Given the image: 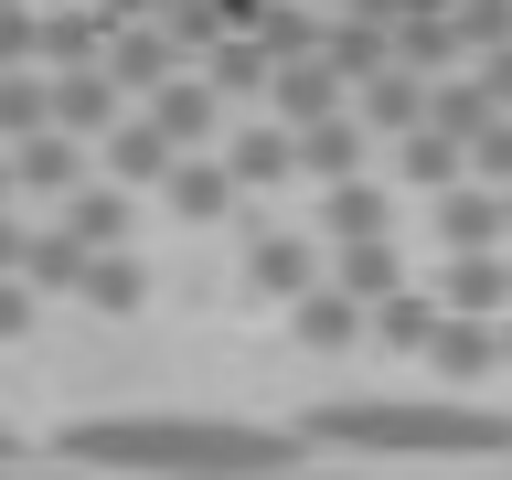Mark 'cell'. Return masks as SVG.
I'll return each instance as SVG.
<instances>
[{
	"label": "cell",
	"mask_w": 512,
	"mask_h": 480,
	"mask_svg": "<svg viewBox=\"0 0 512 480\" xmlns=\"http://www.w3.org/2000/svg\"><path fill=\"white\" fill-rule=\"evenodd\" d=\"M54 459L107 480H235V470H288L299 438L256 427V416H75Z\"/></svg>",
	"instance_id": "1"
},
{
	"label": "cell",
	"mask_w": 512,
	"mask_h": 480,
	"mask_svg": "<svg viewBox=\"0 0 512 480\" xmlns=\"http://www.w3.org/2000/svg\"><path fill=\"white\" fill-rule=\"evenodd\" d=\"M310 448H363V459H512V416L470 395H342L310 406Z\"/></svg>",
	"instance_id": "2"
},
{
	"label": "cell",
	"mask_w": 512,
	"mask_h": 480,
	"mask_svg": "<svg viewBox=\"0 0 512 480\" xmlns=\"http://www.w3.org/2000/svg\"><path fill=\"white\" fill-rule=\"evenodd\" d=\"M96 160H107V182H128V192H160V182H171V171H182V139H171V128H160L150 118V107H139V118H128V128H107V139H96Z\"/></svg>",
	"instance_id": "3"
},
{
	"label": "cell",
	"mask_w": 512,
	"mask_h": 480,
	"mask_svg": "<svg viewBox=\"0 0 512 480\" xmlns=\"http://www.w3.org/2000/svg\"><path fill=\"white\" fill-rule=\"evenodd\" d=\"M139 118V96L118 86V75H107V64H75V75H54V128H75V139H107V128H128Z\"/></svg>",
	"instance_id": "4"
},
{
	"label": "cell",
	"mask_w": 512,
	"mask_h": 480,
	"mask_svg": "<svg viewBox=\"0 0 512 480\" xmlns=\"http://www.w3.org/2000/svg\"><path fill=\"white\" fill-rule=\"evenodd\" d=\"M267 118H278V128H320V118H352V75H342L331 54L288 64L278 86H267Z\"/></svg>",
	"instance_id": "5"
},
{
	"label": "cell",
	"mask_w": 512,
	"mask_h": 480,
	"mask_svg": "<svg viewBox=\"0 0 512 480\" xmlns=\"http://www.w3.org/2000/svg\"><path fill=\"white\" fill-rule=\"evenodd\" d=\"M438 246H448V256H491V246H512V192H491V182L438 192Z\"/></svg>",
	"instance_id": "6"
},
{
	"label": "cell",
	"mask_w": 512,
	"mask_h": 480,
	"mask_svg": "<svg viewBox=\"0 0 512 480\" xmlns=\"http://www.w3.org/2000/svg\"><path fill=\"white\" fill-rule=\"evenodd\" d=\"M11 171H22L32 203H75V192L96 182V160H86V139H75V128H43V139H22V150H11Z\"/></svg>",
	"instance_id": "7"
},
{
	"label": "cell",
	"mask_w": 512,
	"mask_h": 480,
	"mask_svg": "<svg viewBox=\"0 0 512 480\" xmlns=\"http://www.w3.org/2000/svg\"><path fill=\"white\" fill-rule=\"evenodd\" d=\"M246 278L267 288V299H310V288H320V235L256 224V235H246Z\"/></svg>",
	"instance_id": "8"
},
{
	"label": "cell",
	"mask_w": 512,
	"mask_h": 480,
	"mask_svg": "<svg viewBox=\"0 0 512 480\" xmlns=\"http://www.w3.org/2000/svg\"><path fill=\"white\" fill-rule=\"evenodd\" d=\"M352 118L374 128V139H416V128L438 118V75H406L395 64V75H374V86L352 96Z\"/></svg>",
	"instance_id": "9"
},
{
	"label": "cell",
	"mask_w": 512,
	"mask_h": 480,
	"mask_svg": "<svg viewBox=\"0 0 512 480\" xmlns=\"http://www.w3.org/2000/svg\"><path fill=\"white\" fill-rule=\"evenodd\" d=\"M288 331H299L310 352H352V342H374V299H352V288L320 278L310 299H288Z\"/></svg>",
	"instance_id": "10"
},
{
	"label": "cell",
	"mask_w": 512,
	"mask_h": 480,
	"mask_svg": "<svg viewBox=\"0 0 512 480\" xmlns=\"http://www.w3.org/2000/svg\"><path fill=\"white\" fill-rule=\"evenodd\" d=\"M160 203H171V214H182V224H224V214H246L256 192L235 182V171H224V150H214V160L192 150L182 171H171V182H160Z\"/></svg>",
	"instance_id": "11"
},
{
	"label": "cell",
	"mask_w": 512,
	"mask_h": 480,
	"mask_svg": "<svg viewBox=\"0 0 512 480\" xmlns=\"http://www.w3.org/2000/svg\"><path fill=\"white\" fill-rule=\"evenodd\" d=\"M374 235H395V192H384L374 171L320 192V246H374Z\"/></svg>",
	"instance_id": "12"
},
{
	"label": "cell",
	"mask_w": 512,
	"mask_h": 480,
	"mask_svg": "<svg viewBox=\"0 0 512 480\" xmlns=\"http://www.w3.org/2000/svg\"><path fill=\"white\" fill-rule=\"evenodd\" d=\"M107 75H118V86L139 96V107H150V96L171 86V75H192V54H182V43H171L160 22H139V32H118V43H107Z\"/></svg>",
	"instance_id": "13"
},
{
	"label": "cell",
	"mask_w": 512,
	"mask_h": 480,
	"mask_svg": "<svg viewBox=\"0 0 512 480\" xmlns=\"http://www.w3.org/2000/svg\"><path fill=\"white\" fill-rule=\"evenodd\" d=\"M150 118L171 128L182 150H214V128H224V86H214V75H203V64H192V75H171V86L150 96Z\"/></svg>",
	"instance_id": "14"
},
{
	"label": "cell",
	"mask_w": 512,
	"mask_h": 480,
	"mask_svg": "<svg viewBox=\"0 0 512 480\" xmlns=\"http://www.w3.org/2000/svg\"><path fill=\"white\" fill-rule=\"evenodd\" d=\"M438 299H448L459 320H512V256H502V246H491V256H448Z\"/></svg>",
	"instance_id": "15"
},
{
	"label": "cell",
	"mask_w": 512,
	"mask_h": 480,
	"mask_svg": "<svg viewBox=\"0 0 512 480\" xmlns=\"http://www.w3.org/2000/svg\"><path fill=\"white\" fill-rule=\"evenodd\" d=\"M363 160H374V128H363V118H320V128H299V171H310L320 192H331V182H363Z\"/></svg>",
	"instance_id": "16"
},
{
	"label": "cell",
	"mask_w": 512,
	"mask_h": 480,
	"mask_svg": "<svg viewBox=\"0 0 512 480\" xmlns=\"http://www.w3.org/2000/svg\"><path fill=\"white\" fill-rule=\"evenodd\" d=\"M224 171H235V182H246V192L288 182V171H299V128H278V118H256V128H235V139H224Z\"/></svg>",
	"instance_id": "17"
},
{
	"label": "cell",
	"mask_w": 512,
	"mask_h": 480,
	"mask_svg": "<svg viewBox=\"0 0 512 480\" xmlns=\"http://www.w3.org/2000/svg\"><path fill=\"white\" fill-rule=\"evenodd\" d=\"M107 43H118V32L96 22V0H64V11H43V75H75V64H107Z\"/></svg>",
	"instance_id": "18"
},
{
	"label": "cell",
	"mask_w": 512,
	"mask_h": 480,
	"mask_svg": "<svg viewBox=\"0 0 512 480\" xmlns=\"http://www.w3.org/2000/svg\"><path fill=\"white\" fill-rule=\"evenodd\" d=\"M320 54L352 75V96L374 86V75H395V22H363V11H331V43Z\"/></svg>",
	"instance_id": "19"
},
{
	"label": "cell",
	"mask_w": 512,
	"mask_h": 480,
	"mask_svg": "<svg viewBox=\"0 0 512 480\" xmlns=\"http://www.w3.org/2000/svg\"><path fill=\"white\" fill-rule=\"evenodd\" d=\"M128 214H139V192H128V182H86L75 203H54V224L75 235V246H128Z\"/></svg>",
	"instance_id": "20"
},
{
	"label": "cell",
	"mask_w": 512,
	"mask_h": 480,
	"mask_svg": "<svg viewBox=\"0 0 512 480\" xmlns=\"http://www.w3.org/2000/svg\"><path fill=\"white\" fill-rule=\"evenodd\" d=\"M395 182H416V192H459V182H470V139H448V128L395 139Z\"/></svg>",
	"instance_id": "21"
},
{
	"label": "cell",
	"mask_w": 512,
	"mask_h": 480,
	"mask_svg": "<svg viewBox=\"0 0 512 480\" xmlns=\"http://www.w3.org/2000/svg\"><path fill=\"white\" fill-rule=\"evenodd\" d=\"M427 363H438L448 384H480L491 363H502V331H491V320H459V310H448V320H438V342H427Z\"/></svg>",
	"instance_id": "22"
},
{
	"label": "cell",
	"mask_w": 512,
	"mask_h": 480,
	"mask_svg": "<svg viewBox=\"0 0 512 480\" xmlns=\"http://www.w3.org/2000/svg\"><path fill=\"white\" fill-rule=\"evenodd\" d=\"M395 64H406V75H459V64H470V43H459V22H448V11H416V22H395Z\"/></svg>",
	"instance_id": "23"
},
{
	"label": "cell",
	"mask_w": 512,
	"mask_h": 480,
	"mask_svg": "<svg viewBox=\"0 0 512 480\" xmlns=\"http://www.w3.org/2000/svg\"><path fill=\"white\" fill-rule=\"evenodd\" d=\"M331 288H352V299H395L406 288V256H395V235H374V246H331Z\"/></svg>",
	"instance_id": "24"
},
{
	"label": "cell",
	"mask_w": 512,
	"mask_h": 480,
	"mask_svg": "<svg viewBox=\"0 0 512 480\" xmlns=\"http://www.w3.org/2000/svg\"><path fill=\"white\" fill-rule=\"evenodd\" d=\"M43 128H54V75H43V64H32V75H0V150H22Z\"/></svg>",
	"instance_id": "25"
},
{
	"label": "cell",
	"mask_w": 512,
	"mask_h": 480,
	"mask_svg": "<svg viewBox=\"0 0 512 480\" xmlns=\"http://www.w3.org/2000/svg\"><path fill=\"white\" fill-rule=\"evenodd\" d=\"M256 43L278 64H310L320 43H331V11H310V0H267V22H256Z\"/></svg>",
	"instance_id": "26"
},
{
	"label": "cell",
	"mask_w": 512,
	"mask_h": 480,
	"mask_svg": "<svg viewBox=\"0 0 512 480\" xmlns=\"http://www.w3.org/2000/svg\"><path fill=\"white\" fill-rule=\"evenodd\" d=\"M75 299H86V310H107V320H128L139 299H150V267H139L128 246H107V256L86 267V288H75Z\"/></svg>",
	"instance_id": "27"
},
{
	"label": "cell",
	"mask_w": 512,
	"mask_h": 480,
	"mask_svg": "<svg viewBox=\"0 0 512 480\" xmlns=\"http://www.w3.org/2000/svg\"><path fill=\"white\" fill-rule=\"evenodd\" d=\"M438 320H448V299H438V288H395V299L374 310V342H395V352H427V342H438Z\"/></svg>",
	"instance_id": "28"
},
{
	"label": "cell",
	"mask_w": 512,
	"mask_h": 480,
	"mask_svg": "<svg viewBox=\"0 0 512 480\" xmlns=\"http://www.w3.org/2000/svg\"><path fill=\"white\" fill-rule=\"evenodd\" d=\"M203 75H214L224 96H267V86H278V75H288V64L267 54L256 32H235V43H214V54H203Z\"/></svg>",
	"instance_id": "29"
},
{
	"label": "cell",
	"mask_w": 512,
	"mask_h": 480,
	"mask_svg": "<svg viewBox=\"0 0 512 480\" xmlns=\"http://www.w3.org/2000/svg\"><path fill=\"white\" fill-rule=\"evenodd\" d=\"M96 256H107V246H75L64 224H43V235H32V267H22V278H32V288H64V299H75Z\"/></svg>",
	"instance_id": "30"
},
{
	"label": "cell",
	"mask_w": 512,
	"mask_h": 480,
	"mask_svg": "<svg viewBox=\"0 0 512 480\" xmlns=\"http://www.w3.org/2000/svg\"><path fill=\"white\" fill-rule=\"evenodd\" d=\"M491 118H502V107H491V86H480V75H438V118H427V128H448V139H480Z\"/></svg>",
	"instance_id": "31"
},
{
	"label": "cell",
	"mask_w": 512,
	"mask_h": 480,
	"mask_svg": "<svg viewBox=\"0 0 512 480\" xmlns=\"http://www.w3.org/2000/svg\"><path fill=\"white\" fill-rule=\"evenodd\" d=\"M32 64H43V11L0 0V75H32Z\"/></svg>",
	"instance_id": "32"
},
{
	"label": "cell",
	"mask_w": 512,
	"mask_h": 480,
	"mask_svg": "<svg viewBox=\"0 0 512 480\" xmlns=\"http://www.w3.org/2000/svg\"><path fill=\"white\" fill-rule=\"evenodd\" d=\"M448 22H459V43H470V64H480V54H502V43H512V0H459Z\"/></svg>",
	"instance_id": "33"
},
{
	"label": "cell",
	"mask_w": 512,
	"mask_h": 480,
	"mask_svg": "<svg viewBox=\"0 0 512 480\" xmlns=\"http://www.w3.org/2000/svg\"><path fill=\"white\" fill-rule=\"evenodd\" d=\"M470 182H491V192H512V118H491L470 139Z\"/></svg>",
	"instance_id": "34"
},
{
	"label": "cell",
	"mask_w": 512,
	"mask_h": 480,
	"mask_svg": "<svg viewBox=\"0 0 512 480\" xmlns=\"http://www.w3.org/2000/svg\"><path fill=\"white\" fill-rule=\"evenodd\" d=\"M32 299H43L32 278H0V342H22V331H32Z\"/></svg>",
	"instance_id": "35"
},
{
	"label": "cell",
	"mask_w": 512,
	"mask_h": 480,
	"mask_svg": "<svg viewBox=\"0 0 512 480\" xmlns=\"http://www.w3.org/2000/svg\"><path fill=\"white\" fill-rule=\"evenodd\" d=\"M470 75H480V86H491V107H502V118H512V43H502V54H480Z\"/></svg>",
	"instance_id": "36"
},
{
	"label": "cell",
	"mask_w": 512,
	"mask_h": 480,
	"mask_svg": "<svg viewBox=\"0 0 512 480\" xmlns=\"http://www.w3.org/2000/svg\"><path fill=\"white\" fill-rule=\"evenodd\" d=\"M22 267H32V224L0 214V278H22Z\"/></svg>",
	"instance_id": "37"
},
{
	"label": "cell",
	"mask_w": 512,
	"mask_h": 480,
	"mask_svg": "<svg viewBox=\"0 0 512 480\" xmlns=\"http://www.w3.org/2000/svg\"><path fill=\"white\" fill-rule=\"evenodd\" d=\"M0 480H107V470H64V459H43V470H32V459H0Z\"/></svg>",
	"instance_id": "38"
},
{
	"label": "cell",
	"mask_w": 512,
	"mask_h": 480,
	"mask_svg": "<svg viewBox=\"0 0 512 480\" xmlns=\"http://www.w3.org/2000/svg\"><path fill=\"white\" fill-rule=\"evenodd\" d=\"M331 11H363V22H406L416 0H331Z\"/></svg>",
	"instance_id": "39"
},
{
	"label": "cell",
	"mask_w": 512,
	"mask_h": 480,
	"mask_svg": "<svg viewBox=\"0 0 512 480\" xmlns=\"http://www.w3.org/2000/svg\"><path fill=\"white\" fill-rule=\"evenodd\" d=\"M235 480H352V470H299V459H288V470H235Z\"/></svg>",
	"instance_id": "40"
},
{
	"label": "cell",
	"mask_w": 512,
	"mask_h": 480,
	"mask_svg": "<svg viewBox=\"0 0 512 480\" xmlns=\"http://www.w3.org/2000/svg\"><path fill=\"white\" fill-rule=\"evenodd\" d=\"M11 192H22V171H11V150H0V214H11Z\"/></svg>",
	"instance_id": "41"
},
{
	"label": "cell",
	"mask_w": 512,
	"mask_h": 480,
	"mask_svg": "<svg viewBox=\"0 0 512 480\" xmlns=\"http://www.w3.org/2000/svg\"><path fill=\"white\" fill-rule=\"evenodd\" d=\"M0 459H22V448H11V427H0Z\"/></svg>",
	"instance_id": "42"
},
{
	"label": "cell",
	"mask_w": 512,
	"mask_h": 480,
	"mask_svg": "<svg viewBox=\"0 0 512 480\" xmlns=\"http://www.w3.org/2000/svg\"><path fill=\"white\" fill-rule=\"evenodd\" d=\"M502 363H512V320H502Z\"/></svg>",
	"instance_id": "43"
}]
</instances>
